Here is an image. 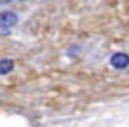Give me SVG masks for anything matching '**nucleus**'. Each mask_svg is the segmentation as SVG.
I'll return each mask as SVG.
<instances>
[{
	"instance_id": "obj_3",
	"label": "nucleus",
	"mask_w": 129,
	"mask_h": 127,
	"mask_svg": "<svg viewBox=\"0 0 129 127\" xmlns=\"http://www.w3.org/2000/svg\"><path fill=\"white\" fill-rule=\"evenodd\" d=\"M13 69H14V62L11 58H2V60H0V74H2V76L9 74Z\"/></svg>"
},
{
	"instance_id": "obj_1",
	"label": "nucleus",
	"mask_w": 129,
	"mask_h": 127,
	"mask_svg": "<svg viewBox=\"0 0 129 127\" xmlns=\"http://www.w3.org/2000/svg\"><path fill=\"white\" fill-rule=\"evenodd\" d=\"M18 23V14L13 11H2L0 13V28H11Z\"/></svg>"
},
{
	"instance_id": "obj_4",
	"label": "nucleus",
	"mask_w": 129,
	"mask_h": 127,
	"mask_svg": "<svg viewBox=\"0 0 129 127\" xmlns=\"http://www.w3.org/2000/svg\"><path fill=\"white\" fill-rule=\"evenodd\" d=\"M7 2H11V0H0V4H7Z\"/></svg>"
},
{
	"instance_id": "obj_2",
	"label": "nucleus",
	"mask_w": 129,
	"mask_h": 127,
	"mask_svg": "<svg viewBox=\"0 0 129 127\" xmlns=\"http://www.w3.org/2000/svg\"><path fill=\"white\" fill-rule=\"evenodd\" d=\"M110 64H111V67H115V69H125V67L129 65V55H127V53H122V51L113 53L111 58H110Z\"/></svg>"
},
{
	"instance_id": "obj_5",
	"label": "nucleus",
	"mask_w": 129,
	"mask_h": 127,
	"mask_svg": "<svg viewBox=\"0 0 129 127\" xmlns=\"http://www.w3.org/2000/svg\"><path fill=\"white\" fill-rule=\"evenodd\" d=\"M21 2H25V0H21Z\"/></svg>"
}]
</instances>
